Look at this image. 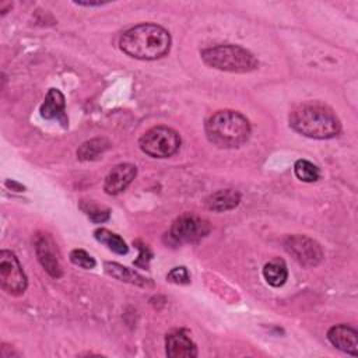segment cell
Segmentation results:
<instances>
[{
    "label": "cell",
    "instance_id": "obj_1",
    "mask_svg": "<svg viewBox=\"0 0 358 358\" xmlns=\"http://www.w3.org/2000/svg\"><path fill=\"white\" fill-rule=\"evenodd\" d=\"M119 46L130 57L155 60L169 52L171 35L161 25L140 24L122 34Z\"/></svg>",
    "mask_w": 358,
    "mask_h": 358
},
{
    "label": "cell",
    "instance_id": "obj_2",
    "mask_svg": "<svg viewBox=\"0 0 358 358\" xmlns=\"http://www.w3.org/2000/svg\"><path fill=\"white\" fill-rule=\"evenodd\" d=\"M289 126L296 133L317 140L336 137L341 130V123L336 113L329 106L317 102H305L292 109Z\"/></svg>",
    "mask_w": 358,
    "mask_h": 358
},
{
    "label": "cell",
    "instance_id": "obj_3",
    "mask_svg": "<svg viewBox=\"0 0 358 358\" xmlns=\"http://www.w3.org/2000/svg\"><path fill=\"white\" fill-rule=\"evenodd\" d=\"M207 138L220 148H238L250 137L249 120L236 110H218L206 122Z\"/></svg>",
    "mask_w": 358,
    "mask_h": 358
},
{
    "label": "cell",
    "instance_id": "obj_4",
    "mask_svg": "<svg viewBox=\"0 0 358 358\" xmlns=\"http://www.w3.org/2000/svg\"><path fill=\"white\" fill-rule=\"evenodd\" d=\"M203 62L217 70L231 73H249L257 69V59L238 45H217L201 52Z\"/></svg>",
    "mask_w": 358,
    "mask_h": 358
},
{
    "label": "cell",
    "instance_id": "obj_5",
    "mask_svg": "<svg viewBox=\"0 0 358 358\" xmlns=\"http://www.w3.org/2000/svg\"><path fill=\"white\" fill-rule=\"evenodd\" d=\"M140 148L150 157L168 158L173 155L180 145L179 134L166 126H155L140 137Z\"/></svg>",
    "mask_w": 358,
    "mask_h": 358
},
{
    "label": "cell",
    "instance_id": "obj_6",
    "mask_svg": "<svg viewBox=\"0 0 358 358\" xmlns=\"http://www.w3.org/2000/svg\"><path fill=\"white\" fill-rule=\"evenodd\" d=\"M210 229L211 227L207 220L192 213H185L172 222L166 235L172 245L196 243L206 238Z\"/></svg>",
    "mask_w": 358,
    "mask_h": 358
},
{
    "label": "cell",
    "instance_id": "obj_7",
    "mask_svg": "<svg viewBox=\"0 0 358 358\" xmlns=\"http://www.w3.org/2000/svg\"><path fill=\"white\" fill-rule=\"evenodd\" d=\"M0 284L10 295H21L27 289V277L22 267L10 250L0 252Z\"/></svg>",
    "mask_w": 358,
    "mask_h": 358
},
{
    "label": "cell",
    "instance_id": "obj_8",
    "mask_svg": "<svg viewBox=\"0 0 358 358\" xmlns=\"http://www.w3.org/2000/svg\"><path fill=\"white\" fill-rule=\"evenodd\" d=\"M285 250L303 267H315L323 259L320 245L305 235H288L284 239Z\"/></svg>",
    "mask_w": 358,
    "mask_h": 358
},
{
    "label": "cell",
    "instance_id": "obj_9",
    "mask_svg": "<svg viewBox=\"0 0 358 358\" xmlns=\"http://www.w3.org/2000/svg\"><path fill=\"white\" fill-rule=\"evenodd\" d=\"M35 252L42 267L52 275H62V266L56 253V245L48 234H38L35 238Z\"/></svg>",
    "mask_w": 358,
    "mask_h": 358
},
{
    "label": "cell",
    "instance_id": "obj_10",
    "mask_svg": "<svg viewBox=\"0 0 358 358\" xmlns=\"http://www.w3.org/2000/svg\"><path fill=\"white\" fill-rule=\"evenodd\" d=\"M136 175L137 168L133 164H119L105 178L103 190L108 194H119L131 183Z\"/></svg>",
    "mask_w": 358,
    "mask_h": 358
},
{
    "label": "cell",
    "instance_id": "obj_11",
    "mask_svg": "<svg viewBox=\"0 0 358 358\" xmlns=\"http://www.w3.org/2000/svg\"><path fill=\"white\" fill-rule=\"evenodd\" d=\"M166 355L171 358L197 357V347L183 330H175L165 337Z\"/></svg>",
    "mask_w": 358,
    "mask_h": 358
},
{
    "label": "cell",
    "instance_id": "obj_12",
    "mask_svg": "<svg viewBox=\"0 0 358 358\" xmlns=\"http://www.w3.org/2000/svg\"><path fill=\"white\" fill-rule=\"evenodd\" d=\"M329 341L338 350L357 357L358 355V333L347 324H337L327 331Z\"/></svg>",
    "mask_w": 358,
    "mask_h": 358
},
{
    "label": "cell",
    "instance_id": "obj_13",
    "mask_svg": "<svg viewBox=\"0 0 358 358\" xmlns=\"http://www.w3.org/2000/svg\"><path fill=\"white\" fill-rule=\"evenodd\" d=\"M64 108H66V102H64L63 94L56 88H50L41 105L39 112L43 119H48V120L57 119L66 123Z\"/></svg>",
    "mask_w": 358,
    "mask_h": 358
},
{
    "label": "cell",
    "instance_id": "obj_14",
    "mask_svg": "<svg viewBox=\"0 0 358 358\" xmlns=\"http://www.w3.org/2000/svg\"><path fill=\"white\" fill-rule=\"evenodd\" d=\"M241 201V194L232 189H222L206 199V207L213 211L234 210Z\"/></svg>",
    "mask_w": 358,
    "mask_h": 358
},
{
    "label": "cell",
    "instance_id": "obj_15",
    "mask_svg": "<svg viewBox=\"0 0 358 358\" xmlns=\"http://www.w3.org/2000/svg\"><path fill=\"white\" fill-rule=\"evenodd\" d=\"M105 271L120 280V281H126V282H130V284H136V285H140V287H152V282L148 280V278H144L143 275H140L138 273H136L134 270H130L122 264H117V263H105Z\"/></svg>",
    "mask_w": 358,
    "mask_h": 358
},
{
    "label": "cell",
    "instance_id": "obj_16",
    "mask_svg": "<svg viewBox=\"0 0 358 358\" xmlns=\"http://www.w3.org/2000/svg\"><path fill=\"white\" fill-rule=\"evenodd\" d=\"M263 277L271 287H281L288 278V270L281 259H273L263 267Z\"/></svg>",
    "mask_w": 358,
    "mask_h": 358
},
{
    "label": "cell",
    "instance_id": "obj_17",
    "mask_svg": "<svg viewBox=\"0 0 358 358\" xmlns=\"http://www.w3.org/2000/svg\"><path fill=\"white\" fill-rule=\"evenodd\" d=\"M109 147H110V143L106 138L103 137L92 138L80 145V148L77 150V157L81 161H94L99 155H102Z\"/></svg>",
    "mask_w": 358,
    "mask_h": 358
},
{
    "label": "cell",
    "instance_id": "obj_18",
    "mask_svg": "<svg viewBox=\"0 0 358 358\" xmlns=\"http://www.w3.org/2000/svg\"><path fill=\"white\" fill-rule=\"evenodd\" d=\"M94 236L98 242L103 243L109 250L117 253V255H126L129 248L126 245V242L116 234L105 229V228H98L94 232Z\"/></svg>",
    "mask_w": 358,
    "mask_h": 358
},
{
    "label": "cell",
    "instance_id": "obj_19",
    "mask_svg": "<svg viewBox=\"0 0 358 358\" xmlns=\"http://www.w3.org/2000/svg\"><path fill=\"white\" fill-rule=\"evenodd\" d=\"M294 172L295 176L306 183H312L316 182L320 176V172L317 169L316 165H313L312 162L306 161V159H298L294 165Z\"/></svg>",
    "mask_w": 358,
    "mask_h": 358
},
{
    "label": "cell",
    "instance_id": "obj_20",
    "mask_svg": "<svg viewBox=\"0 0 358 358\" xmlns=\"http://www.w3.org/2000/svg\"><path fill=\"white\" fill-rule=\"evenodd\" d=\"M80 208L94 222H103V221H106L109 218V214H110V210L108 207L99 206V204L94 203L92 200H88V201L83 200L80 203Z\"/></svg>",
    "mask_w": 358,
    "mask_h": 358
},
{
    "label": "cell",
    "instance_id": "obj_21",
    "mask_svg": "<svg viewBox=\"0 0 358 358\" xmlns=\"http://www.w3.org/2000/svg\"><path fill=\"white\" fill-rule=\"evenodd\" d=\"M70 260L71 263H74L76 266L78 267H83L85 270H90V268H94L95 267V260L91 255H88L85 250L83 249H74L71 250L70 253Z\"/></svg>",
    "mask_w": 358,
    "mask_h": 358
},
{
    "label": "cell",
    "instance_id": "obj_22",
    "mask_svg": "<svg viewBox=\"0 0 358 358\" xmlns=\"http://www.w3.org/2000/svg\"><path fill=\"white\" fill-rule=\"evenodd\" d=\"M166 280H168L169 282H173V284L185 285V284H189V282H190V274H189V271H187L186 267L180 266V267L172 268V270L168 273Z\"/></svg>",
    "mask_w": 358,
    "mask_h": 358
},
{
    "label": "cell",
    "instance_id": "obj_23",
    "mask_svg": "<svg viewBox=\"0 0 358 358\" xmlns=\"http://www.w3.org/2000/svg\"><path fill=\"white\" fill-rule=\"evenodd\" d=\"M137 248L140 249V256H138V259L136 260V264L140 266L141 260H144V267H148V262H150V259H151V252H150V249H148L147 246H144V245H140V246H137Z\"/></svg>",
    "mask_w": 358,
    "mask_h": 358
}]
</instances>
